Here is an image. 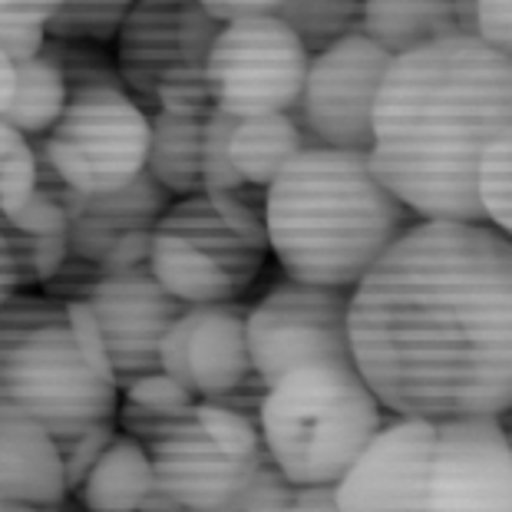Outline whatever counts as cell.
Instances as JSON below:
<instances>
[{
    "label": "cell",
    "mask_w": 512,
    "mask_h": 512,
    "mask_svg": "<svg viewBox=\"0 0 512 512\" xmlns=\"http://www.w3.org/2000/svg\"><path fill=\"white\" fill-rule=\"evenodd\" d=\"M354 367L400 420L512 410V238L417 219L351 291Z\"/></svg>",
    "instance_id": "1"
},
{
    "label": "cell",
    "mask_w": 512,
    "mask_h": 512,
    "mask_svg": "<svg viewBox=\"0 0 512 512\" xmlns=\"http://www.w3.org/2000/svg\"><path fill=\"white\" fill-rule=\"evenodd\" d=\"M512 129V57L476 34L397 57L374 113L370 166L417 219L483 222L476 172Z\"/></svg>",
    "instance_id": "2"
},
{
    "label": "cell",
    "mask_w": 512,
    "mask_h": 512,
    "mask_svg": "<svg viewBox=\"0 0 512 512\" xmlns=\"http://www.w3.org/2000/svg\"><path fill=\"white\" fill-rule=\"evenodd\" d=\"M268 245L291 281L351 288L417 222L367 152L311 146L265 189Z\"/></svg>",
    "instance_id": "3"
},
{
    "label": "cell",
    "mask_w": 512,
    "mask_h": 512,
    "mask_svg": "<svg viewBox=\"0 0 512 512\" xmlns=\"http://www.w3.org/2000/svg\"><path fill=\"white\" fill-rule=\"evenodd\" d=\"M341 512H512L499 420L394 417L337 486Z\"/></svg>",
    "instance_id": "4"
},
{
    "label": "cell",
    "mask_w": 512,
    "mask_h": 512,
    "mask_svg": "<svg viewBox=\"0 0 512 512\" xmlns=\"http://www.w3.org/2000/svg\"><path fill=\"white\" fill-rule=\"evenodd\" d=\"M387 410L354 364H304L265 390L258 407L268 460L298 486H341Z\"/></svg>",
    "instance_id": "5"
},
{
    "label": "cell",
    "mask_w": 512,
    "mask_h": 512,
    "mask_svg": "<svg viewBox=\"0 0 512 512\" xmlns=\"http://www.w3.org/2000/svg\"><path fill=\"white\" fill-rule=\"evenodd\" d=\"M119 400V387L86 357L63 298L24 291L0 311V403L57 437L116 420Z\"/></svg>",
    "instance_id": "6"
},
{
    "label": "cell",
    "mask_w": 512,
    "mask_h": 512,
    "mask_svg": "<svg viewBox=\"0 0 512 512\" xmlns=\"http://www.w3.org/2000/svg\"><path fill=\"white\" fill-rule=\"evenodd\" d=\"M252 185L179 199L152 232L149 268L185 308L238 301L271 252L265 195Z\"/></svg>",
    "instance_id": "7"
},
{
    "label": "cell",
    "mask_w": 512,
    "mask_h": 512,
    "mask_svg": "<svg viewBox=\"0 0 512 512\" xmlns=\"http://www.w3.org/2000/svg\"><path fill=\"white\" fill-rule=\"evenodd\" d=\"M70 80L67 110L43 136V152L63 185L83 195H110L146 172L152 113L113 73L73 63L53 50Z\"/></svg>",
    "instance_id": "8"
},
{
    "label": "cell",
    "mask_w": 512,
    "mask_h": 512,
    "mask_svg": "<svg viewBox=\"0 0 512 512\" xmlns=\"http://www.w3.org/2000/svg\"><path fill=\"white\" fill-rule=\"evenodd\" d=\"M202 0H136L116 34V73L149 113L209 119V57L222 34Z\"/></svg>",
    "instance_id": "9"
},
{
    "label": "cell",
    "mask_w": 512,
    "mask_h": 512,
    "mask_svg": "<svg viewBox=\"0 0 512 512\" xmlns=\"http://www.w3.org/2000/svg\"><path fill=\"white\" fill-rule=\"evenodd\" d=\"M67 304L90 364L113 380L119 394L133 380L162 370V337L189 311L159 285L152 268L100 275Z\"/></svg>",
    "instance_id": "10"
},
{
    "label": "cell",
    "mask_w": 512,
    "mask_h": 512,
    "mask_svg": "<svg viewBox=\"0 0 512 512\" xmlns=\"http://www.w3.org/2000/svg\"><path fill=\"white\" fill-rule=\"evenodd\" d=\"M311 53L281 20L245 17L222 27L209 57L215 110L235 119L291 113L308 80Z\"/></svg>",
    "instance_id": "11"
},
{
    "label": "cell",
    "mask_w": 512,
    "mask_h": 512,
    "mask_svg": "<svg viewBox=\"0 0 512 512\" xmlns=\"http://www.w3.org/2000/svg\"><path fill=\"white\" fill-rule=\"evenodd\" d=\"M195 403H189V407H182V410L152 413V410L129 407V403L119 400V410H116L119 430L143 443L152 470H156L159 486L166 489L185 512L215 509L228 503V499H235L252 483V476L261 466L268 463V453L255 456V460L228 456L222 446L209 437V430L202 427Z\"/></svg>",
    "instance_id": "12"
},
{
    "label": "cell",
    "mask_w": 512,
    "mask_h": 512,
    "mask_svg": "<svg viewBox=\"0 0 512 512\" xmlns=\"http://www.w3.org/2000/svg\"><path fill=\"white\" fill-rule=\"evenodd\" d=\"M248 347L265 387L304 364H354L351 288L278 285L248 311Z\"/></svg>",
    "instance_id": "13"
},
{
    "label": "cell",
    "mask_w": 512,
    "mask_h": 512,
    "mask_svg": "<svg viewBox=\"0 0 512 512\" xmlns=\"http://www.w3.org/2000/svg\"><path fill=\"white\" fill-rule=\"evenodd\" d=\"M394 57L367 34H351L311 53L301 100L291 110L314 146L370 152L374 113Z\"/></svg>",
    "instance_id": "14"
},
{
    "label": "cell",
    "mask_w": 512,
    "mask_h": 512,
    "mask_svg": "<svg viewBox=\"0 0 512 512\" xmlns=\"http://www.w3.org/2000/svg\"><path fill=\"white\" fill-rule=\"evenodd\" d=\"M40 189L53 192L67 209L73 261L90 265L96 275L149 268L152 232L172 205V195L149 172L110 195L73 192L60 176Z\"/></svg>",
    "instance_id": "15"
},
{
    "label": "cell",
    "mask_w": 512,
    "mask_h": 512,
    "mask_svg": "<svg viewBox=\"0 0 512 512\" xmlns=\"http://www.w3.org/2000/svg\"><path fill=\"white\" fill-rule=\"evenodd\" d=\"M248 311L252 308H245L242 301L185 311V361L192 394L199 400H225L242 407L238 400L248 384L261 380L248 347Z\"/></svg>",
    "instance_id": "16"
},
{
    "label": "cell",
    "mask_w": 512,
    "mask_h": 512,
    "mask_svg": "<svg viewBox=\"0 0 512 512\" xmlns=\"http://www.w3.org/2000/svg\"><path fill=\"white\" fill-rule=\"evenodd\" d=\"M0 496L40 512L67 503L70 496L53 433L7 403H0Z\"/></svg>",
    "instance_id": "17"
},
{
    "label": "cell",
    "mask_w": 512,
    "mask_h": 512,
    "mask_svg": "<svg viewBox=\"0 0 512 512\" xmlns=\"http://www.w3.org/2000/svg\"><path fill=\"white\" fill-rule=\"evenodd\" d=\"M73 496L86 512H185L159 486L143 443L123 430Z\"/></svg>",
    "instance_id": "18"
},
{
    "label": "cell",
    "mask_w": 512,
    "mask_h": 512,
    "mask_svg": "<svg viewBox=\"0 0 512 512\" xmlns=\"http://www.w3.org/2000/svg\"><path fill=\"white\" fill-rule=\"evenodd\" d=\"M361 34L397 60L440 40L476 34L473 4L466 0H361Z\"/></svg>",
    "instance_id": "19"
},
{
    "label": "cell",
    "mask_w": 512,
    "mask_h": 512,
    "mask_svg": "<svg viewBox=\"0 0 512 512\" xmlns=\"http://www.w3.org/2000/svg\"><path fill=\"white\" fill-rule=\"evenodd\" d=\"M314 143L291 113H265L238 119L232 133V162L248 185L268 189L288 162H294Z\"/></svg>",
    "instance_id": "20"
},
{
    "label": "cell",
    "mask_w": 512,
    "mask_h": 512,
    "mask_svg": "<svg viewBox=\"0 0 512 512\" xmlns=\"http://www.w3.org/2000/svg\"><path fill=\"white\" fill-rule=\"evenodd\" d=\"M202 126L205 119L152 113L146 172L172 199H189L202 189Z\"/></svg>",
    "instance_id": "21"
},
{
    "label": "cell",
    "mask_w": 512,
    "mask_h": 512,
    "mask_svg": "<svg viewBox=\"0 0 512 512\" xmlns=\"http://www.w3.org/2000/svg\"><path fill=\"white\" fill-rule=\"evenodd\" d=\"M70 100V80L63 73V63L53 50H43L40 57L17 63V90L10 100L7 113L0 116L7 126L27 139L47 136L57 119L67 110Z\"/></svg>",
    "instance_id": "22"
},
{
    "label": "cell",
    "mask_w": 512,
    "mask_h": 512,
    "mask_svg": "<svg viewBox=\"0 0 512 512\" xmlns=\"http://www.w3.org/2000/svg\"><path fill=\"white\" fill-rule=\"evenodd\" d=\"M278 17L301 37L308 53H321L361 30V0H285Z\"/></svg>",
    "instance_id": "23"
},
{
    "label": "cell",
    "mask_w": 512,
    "mask_h": 512,
    "mask_svg": "<svg viewBox=\"0 0 512 512\" xmlns=\"http://www.w3.org/2000/svg\"><path fill=\"white\" fill-rule=\"evenodd\" d=\"M136 0H63L47 20V37L57 43H106L116 40L119 27Z\"/></svg>",
    "instance_id": "24"
},
{
    "label": "cell",
    "mask_w": 512,
    "mask_h": 512,
    "mask_svg": "<svg viewBox=\"0 0 512 512\" xmlns=\"http://www.w3.org/2000/svg\"><path fill=\"white\" fill-rule=\"evenodd\" d=\"M476 199L483 222L512 238V129L486 146L476 172Z\"/></svg>",
    "instance_id": "25"
},
{
    "label": "cell",
    "mask_w": 512,
    "mask_h": 512,
    "mask_svg": "<svg viewBox=\"0 0 512 512\" xmlns=\"http://www.w3.org/2000/svg\"><path fill=\"white\" fill-rule=\"evenodd\" d=\"M40 189L34 143L0 119V215L14 219Z\"/></svg>",
    "instance_id": "26"
},
{
    "label": "cell",
    "mask_w": 512,
    "mask_h": 512,
    "mask_svg": "<svg viewBox=\"0 0 512 512\" xmlns=\"http://www.w3.org/2000/svg\"><path fill=\"white\" fill-rule=\"evenodd\" d=\"M235 116L222 110H212L202 126V189L205 192H225L248 185L238 176L232 162V133H235Z\"/></svg>",
    "instance_id": "27"
},
{
    "label": "cell",
    "mask_w": 512,
    "mask_h": 512,
    "mask_svg": "<svg viewBox=\"0 0 512 512\" xmlns=\"http://www.w3.org/2000/svg\"><path fill=\"white\" fill-rule=\"evenodd\" d=\"M119 433V423L116 420H103V423H90V427H80V430H67V433H57V450H60V463H63V476H67V489L76 493L80 483L96 463L100 456L106 453V446L116 440Z\"/></svg>",
    "instance_id": "28"
},
{
    "label": "cell",
    "mask_w": 512,
    "mask_h": 512,
    "mask_svg": "<svg viewBox=\"0 0 512 512\" xmlns=\"http://www.w3.org/2000/svg\"><path fill=\"white\" fill-rule=\"evenodd\" d=\"M34 285H40V275L27 235L0 215V311Z\"/></svg>",
    "instance_id": "29"
},
{
    "label": "cell",
    "mask_w": 512,
    "mask_h": 512,
    "mask_svg": "<svg viewBox=\"0 0 512 512\" xmlns=\"http://www.w3.org/2000/svg\"><path fill=\"white\" fill-rule=\"evenodd\" d=\"M199 397L189 394L182 384H176L166 370H156V374H146L133 380L126 390H123V403L129 407H139V410H152V413H169V410H182L195 403Z\"/></svg>",
    "instance_id": "30"
},
{
    "label": "cell",
    "mask_w": 512,
    "mask_h": 512,
    "mask_svg": "<svg viewBox=\"0 0 512 512\" xmlns=\"http://www.w3.org/2000/svg\"><path fill=\"white\" fill-rule=\"evenodd\" d=\"M294 493H298V483H291V479L268 460L252 476V483L242 489V512H288Z\"/></svg>",
    "instance_id": "31"
},
{
    "label": "cell",
    "mask_w": 512,
    "mask_h": 512,
    "mask_svg": "<svg viewBox=\"0 0 512 512\" xmlns=\"http://www.w3.org/2000/svg\"><path fill=\"white\" fill-rule=\"evenodd\" d=\"M473 27L486 47L512 57V0H476Z\"/></svg>",
    "instance_id": "32"
},
{
    "label": "cell",
    "mask_w": 512,
    "mask_h": 512,
    "mask_svg": "<svg viewBox=\"0 0 512 512\" xmlns=\"http://www.w3.org/2000/svg\"><path fill=\"white\" fill-rule=\"evenodd\" d=\"M63 0H0V30L47 27Z\"/></svg>",
    "instance_id": "33"
},
{
    "label": "cell",
    "mask_w": 512,
    "mask_h": 512,
    "mask_svg": "<svg viewBox=\"0 0 512 512\" xmlns=\"http://www.w3.org/2000/svg\"><path fill=\"white\" fill-rule=\"evenodd\" d=\"M47 27H10L0 30V50L14 63H27L47 50Z\"/></svg>",
    "instance_id": "34"
},
{
    "label": "cell",
    "mask_w": 512,
    "mask_h": 512,
    "mask_svg": "<svg viewBox=\"0 0 512 512\" xmlns=\"http://www.w3.org/2000/svg\"><path fill=\"white\" fill-rule=\"evenodd\" d=\"M202 7L209 10L215 20L232 24V20L245 17H271L285 7V0H202Z\"/></svg>",
    "instance_id": "35"
},
{
    "label": "cell",
    "mask_w": 512,
    "mask_h": 512,
    "mask_svg": "<svg viewBox=\"0 0 512 512\" xmlns=\"http://www.w3.org/2000/svg\"><path fill=\"white\" fill-rule=\"evenodd\" d=\"M288 512H341L337 486H298Z\"/></svg>",
    "instance_id": "36"
},
{
    "label": "cell",
    "mask_w": 512,
    "mask_h": 512,
    "mask_svg": "<svg viewBox=\"0 0 512 512\" xmlns=\"http://www.w3.org/2000/svg\"><path fill=\"white\" fill-rule=\"evenodd\" d=\"M14 90H17V63L0 50V116L7 113L10 100H14Z\"/></svg>",
    "instance_id": "37"
},
{
    "label": "cell",
    "mask_w": 512,
    "mask_h": 512,
    "mask_svg": "<svg viewBox=\"0 0 512 512\" xmlns=\"http://www.w3.org/2000/svg\"><path fill=\"white\" fill-rule=\"evenodd\" d=\"M199 512H242V493H238L235 499H228V503L215 506V509H199Z\"/></svg>",
    "instance_id": "38"
},
{
    "label": "cell",
    "mask_w": 512,
    "mask_h": 512,
    "mask_svg": "<svg viewBox=\"0 0 512 512\" xmlns=\"http://www.w3.org/2000/svg\"><path fill=\"white\" fill-rule=\"evenodd\" d=\"M0 512H40V509L24 506V503H10V499H4V503H0Z\"/></svg>",
    "instance_id": "39"
},
{
    "label": "cell",
    "mask_w": 512,
    "mask_h": 512,
    "mask_svg": "<svg viewBox=\"0 0 512 512\" xmlns=\"http://www.w3.org/2000/svg\"><path fill=\"white\" fill-rule=\"evenodd\" d=\"M499 427H503L506 443H509V450H512V410H509V413H503V417H499Z\"/></svg>",
    "instance_id": "40"
},
{
    "label": "cell",
    "mask_w": 512,
    "mask_h": 512,
    "mask_svg": "<svg viewBox=\"0 0 512 512\" xmlns=\"http://www.w3.org/2000/svg\"><path fill=\"white\" fill-rule=\"evenodd\" d=\"M47 512H86V509H80V506H53V509H47Z\"/></svg>",
    "instance_id": "41"
},
{
    "label": "cell",
    "mask_w": 512,
    "mask_h": 512,
    "mask_svg": "<svg viewBox=\"0 0 512 512\" xmlns=\"http://www.w3.org/2000/svg\"><path fill=\"white\" fill-rule=\"evenodd\" d=\"M466 4H476V0H466Z\"/></svg>",
    "instance_id": "42"
},
{
    "label": "cell",
    "mask_w": 512,
    "mask_h": 512,
    "mask_svg": "<svg viewBox=\"0 0 512 512\" xmlns=\"http://www.w3.org/2000/svg\"><path fill=\"white\" fill-rule=\"evenodd\" d=\"M0 503H4V496H0Z\"/></svg>",
    "instance_id": "43"
}]
</instances>
